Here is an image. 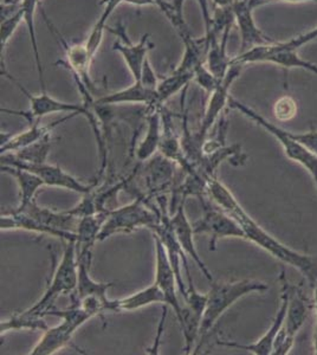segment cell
I'll return each mask as SVG.
<instances>
[{
    "label": "cell",
    "mask_w": 317,
    "mask_h": 355,
    "mask_svg": "<svg viewBox=\"0 0 317 355\" xmlns=\"http://www.w3.org/2000/svg\"><path fill=\"white\" fill-rule=\"evenodd\" d=\"M207 194L214 204H217L221 210H224L239 224L241 230L244 231L245 239L256 243L270 254H273V257L296 268L307 277L311 286H316L317 263L309 256L298 254L286 248L284 244L278 242L277 239H273L262 226L258 225V223L255 222L239 205L232 192L218 180L217 175L209 178Z\"/></svg>",
    "instance_id": "obj_1"
},
{
    "label": "cell",
    "mask_w": 317,
    "mask_h": 355,
    "mask_svg": "<svg viewBox=\"0 0 317 355\" xmlns=\"http://www.w3.org/2000/svg\"><path fill=\"white\" fill-rule=\"evenodd\" d=\"M269 286L263 282L252 281V279H243L234 282L212 283L211 289L207 293V302H206L205 311L201 320L199 338L200 341L194 349L197 353L200 349L203 341L205 339L213 326L216 324L221 315L228 311L231 306L237 302L238 300L244 297L250 293H263L268 291Z\"/></svg>",
    "instance_id": "obj_2"
},
{
    "label": "cell",
    "mask_w": 317,
    "mask_h": 355,
    "mask_svg": "<svg viewBox=\"0 0 317 355\" xmlns=\"http://www.w3.org/2000/svg\"><path fill=\"white\" fill-rule=\"evenodd\" d=\"M57 316L62 319V322L55 327L48 328L43 336L37 343L36 346L30 352V355H51L60 351L71 343L74 334L78 328L82 327L88 320L94 318L90 311H87L80 304L74 302V306L65 311H50L45 313V316Z\"/></svg>",
    "instance_id": "obj_3"
},
{
    "label": "cell",
    "mask_w": 317,
    "mask_h": 355,
    "mask_svg": "<svg viewBox=\"0 0 317 355\" xmlns=\"http://www.w3.org/2000/svg\"><path fill=\"white\" fill-rule=\"evenodd\" d=\"M65 252L58 263L53 279L49 284L44 295L38 302L26 311L31 314L38 315L44 318L45 313L53 309V303L60 295L71 294L76 291L78 282V257H77L76 242H65Z\"/></svg>",
    "instance_id": "obj_4"
},
{
    "label": "cell",
    "mask_w": 317,
    "mask_h": 355,
    "mask_svg": "<svg viewBox=\"0 0 317 355\" xmlns=\"http://www.w3.org/2000/svg\"><path fill=\"white\" fill-rule=\"evenodd\" d=\"M161 214L147 204L145 197H137L134 202L115 210H109L105 224L98 234V242L121 232H132L139 227L152 229L160 223Z\"/></svg>",
    "instance_id": "obj_5"
},
{
    "label": "cell",
    "mask_w": 317,
    "mask_h": 355,
    "mask_svg": "<svg viewBox=\"0 0 317 355\" xmlns=\"http://www.w3.org/2000/svg\"><path fill=\"white\" fill-rule=\"evenodd\" d=\"M241 65L231 64L229 71L225 75L224 78L219 82L217 88L209 94V103L206 107L205 114L201 120L200 127L197 133L192 134L189 128L184 130V141L189 145L192 150L203 152V145L206 140V135L212 125L216 123L221 114L224 112L225 107L229 105L230 89L232 87L234 81L241 76Z\"/></svg>",
    "instance_id": "obj_6"
},
{
    "label": "cell",
    "mask_w": 317,
    "mask_h": 355,
    "mask_svg": "<svg viewBox=\"0 0 317 355\" xmlns=\"http://www.w3.org/2000/svg\"><path fill=\"white\" fill-rule=\"evenodd\" d=\"M229 107L232 110L241 112L251 121L256 122L258 125H261L262 128H264L268 133L276 137L278 141L281 142L286 157L293 160V162L301 164L305 170L309 172L317 186V157L315 154L311 153L308 148H305V146L296 141L293 137H290L289 132L282 130L277 125L265 120L264 117L259 115L257 112H255L252 108H250L244 103L238 101L234 97H230Z\"/></svg>",
    "instance_id": "obj_7"
},
{
    "label": "cell",
    "mask_w": 317,
    "mask_h": 355,
    "mask_svg": "<svg viewBox=\"0 0 317 355\" xmlns=\"http://www.w3.org/2000/svg\"><path fill=\"white\" fill-rule=\"evenodd\" d=\"M4 76L8 77L17 85V88L19 89L20 93L25 95V97L28 98V103H30V112L28 113L23 112V113L19 114L28 119V123L36 121V120H40V121L43 117L50 115V114L68 113L85 115L88 119L89 122H90V125H93L97 142L102 141L101 133L98 132V128H97L96 117L94 115L95 114L94 108H89L85 103L83 105H76V103L60 101V100H57L55 97L50 96L46 93V90L42 92L40 95H33V94L28 93V90L23 87V85H20L19 82L16 81L8 73H4Z\"/></svg>",
    "instance_id": "obj_8"
},
{
    "label": "cell",
    "mask_w": 317,
    "mask_h": 355,
    "mask_svg": "<svg viewBox=\"0 0 317 355\" xmlns=\"http://www.w3.org/2000/svg\"><path fill=\"white\" fill-rule=\"evenodd\" d=\"M253 63H271L286 70L293 68L305 69L317 75L316 63L305 61L298 55V50L285 48L281 42L258 45L250 49L248 51L239 53L238 56L231 60V64H238L241 67L245 64H253Z\"/></svg>",
    "instance_id": "obj_9"
},
{
    "label": "cell",
    "mask_w": 317,
    "mask_h": 355,
    "mask_svg": "<svg viewBox=\"0 0 317 355\" xmlns=\"http://www.w3.org/2000/svg\"><path fill=\"white\" fill-rule=\"evenodd\" d=\"M200 202L204 209V214L198 222L193 224V230L196 234H209L211 237L209 250H216L219 239L236 237L245 239L244 231L241 230L239 224L224 210H221L217 204L211 205L205 197H201Z\"/></svg>",
    "instance_id": "obj_10"
},
{
    "label": "cell",
    "mask_w": 317,
    "mask_h": 355,
    "mask_svg": "<svg viewBox=\"0 0 317 355\" xmlns=\"http://www.w3.org/2000/svg\"><path fill=\"white\" fill-rule=\"evenodd\" d=\"M43 17L48 23L50 31L53 33L65 53V62L62 64L68 67L69 70L71 71L78 89L85 88L93 92L94 83L92 76H90V67L93 63L94 57L92 56V53H89L87 45L85 43H80V44L69 43L65 37L60 35L56 26H53V23L49 21V18L44 12H43Z\"/></svg>",
    "instance_id": "obj_11"
},
{
    "label": "cell",
    "mask_w": 317,
    "mask_h": 355,
    "mask_svg": "<svg viewBox=\"0 0 317 355\" xmlns=\"http://www.w3.org/2000/svg\"><path fill=\"white\" fill-rule=\"evenodd\" d=\"M271 0H236L232 5L233 17L241 31V53L248 51L258 45L273 43L258 28L253 18L255 8L269 4Z\"/></svg>",
    "instance_id": "obj_12"
},
{
    "label": "cell",
    "mask_w": 317,
    "mask_h": 355,
    "mask_svg": "<svg viewBox=\"0 0 317 355\" xmlns=\"http://www.w3.org/2000/svg\"><path fill=\"white\" fill-rule=\"evenodd\" d=\"M282 303L281 308L278 311L276 318L273 320V324L270 326L268 331L265 333L257 343H250V345H241L237 341H230V340H218V346H225V347L237 348V349H243V351L250 352L255 355H269L273 354L275 343L277 339L278 334L281 331L283 324H284L285 316L288 313V306H289L290 299V287L286 283V279L282 276Z\"/></svg>",
    "instance_id": "obj_13"
},
{
    "label": "cell",
    "mask_w": 317,
    "mask_h": 355,
    "mask_svg": "<svg viewBox=\"0 0 317 355\" xmlns=\"http://www.w3.org/2000/svg\"><path fill=\"white\" fill-rule=\"evenodd\" d=\"M308 316L305 299L300 291L290 288L289 306L284 324L278 334L273 354L285 355L293 348L295 336Z\"/></svg>",
    "instance_id": "obj_14"
},
{
    "label": "cell",
    "mask_w": 317,
    "mask_h": 355,
    "mask_svg": "<svg viewBox=\"0 0 317 355\" xmlns=\"http://www.w3.org/2000/svg\"><path fill=\"white\" fill-rule=\"evenodd\" d=\"M154 241H155V263H157L154 283L160 288V291L165 296V306L172 308L179 320L182 313V304L178 299L177 289L179 291V288H178L177 276L169 262L165 246L155 234H154Z\"/></svg>",
    "instance_id": "obj_15"
},
{
    "label": "cell",
    "mask_w": 317,
    "mask_h": 355,
    "mask_svg": "<svg viewBox=\"0 0 317 355\" xmlns=\"http://www.w3.org/2000/svg\"><path fill=\"white\" fill-rule=\"evenodd\" d=\"M1 165L15 166V167L30 171V172L37 174L43 180L44 185L62 187V189L74 191L77 193L87 194L92 192L95 187H97V180L87 185V184H83L78 179L73 177L71 174L65 172L60 168V166L48 165L46 162L40 164V165L8 162V164H1Z\"/></svg>",
    "instance_id": "obj_16"
},
{
    "label": "cell",
    "mask_w": 317,
    "mask_h": 355,
    "mask_svg": "<svg viewBox=\"0 0 317 355\" xmlns=\"http://www.w3.org/2000/svg\"><path fill=\"white\" fill-rule=\"evenodd\" d=\"M77 116V114H70L68 116L62 117L60 120L51 122L49 125H40V120L30 122L28 128L19 134L1 133V142H0V152L1 154L15 153L17 150H23L28 146L33 145L36 142L43 140L48 135H51L53 128L57 125L67 122Z\"/></svg>",
    "instance_id": "obj_17"
},
{
    "label": "cell",
    "mask_w": 317,
    "mask_h": 355,
    "mask_svg": "<svg viewBox=\"0 0 317 355\" xmlns=\"http://www.w3.org/2000/svg\"><path fill=\"white\" fill-rule=\"evenodd\" d=\"M169 223L172 225L173 231L175 234L178 242L182 248V250L185 251V254L189 256V259H192L196 264L199 266V269H200L206 279L212 282V274L209 270V268L205 266V263L203 262V259L198 254L196 245H194L193 236L196 234L193 230V225H191V223L189 222L187 216H186L185 200L184 199L181 200L180 206L178 207L174 214L169 217Z\"/></svg>",
    "instance_id": "obj_18"
},
{
    "label": "cell",
    "mask_w": 317,
    "mask_h": 355,
    "mask_svg": "<svg viewBox=\"0 0 317 355\" xmlns=\"http://www.w3.org/2000/svg\"><path fill=\"white\" fill-rule=\"evenodd\" d=\"M145 105L148 110L162 107L157 103V90H153L142 85L140 81H134L132 85L127 88L121 89L115 93L108 94L105 96L97 98L94 105L98 107H108L117 105Z\"/></svg>",
    "instance_id": "obj_19"
},
{
    "label": "cell",
    "mask_w": 317,
    "mask_h": 355,
    "mask_svg": "<svg viewBox=\"0 0 317 355\" xmlns=\"http://www.w3.org/2000/svg\"><path fill=\"white\" fill-rule=\"evenodd\" d=\"M92 257L90 254L78 257V282L76 288V299L83 297H96L105 303L107 311L117 313L115 300L108 299L107 293L114 283H98L90 277L89 266Z\"/></svg>",
    "instance_id": "obj_20"
},
{
    "label": "cell",
    "mask_w": 317,
    "mask_h": 355,
    "mask_svg": "<svg viewBox=\"0 0 317 355\" xmlns=\"http://www.w3.org/2000/svg\"><path fill=\"white\" fill-rule=\"evenodd\" d=\"M0 227H1V230L4 231L19 229V230L33 231L37 234H49V236L60 239L65 242H71V241L76 242L77 241V234L75 232L57 230V229L44 225L28 214L18 212V211H13L11 214H1Z\"/></svg>",
    "instance_id": "obj_21"
},
{
    "label": "cell",
    "mask_w": 317,
    "mask_h": 355,
    "mask_svg": "<svg viewBox=\"0 0 317 355\" xmlns=\"http://www.w3.org/2000/svg\"><path fill=\"white\" fill-rule=\"evenodd\" d=\"M152 46L153 44L149 41V35L146 33L145 36L141 37L137 44L129 41H117L112 45V49L123 58L127 68L132 73V80L140 81L144 65L148 60V51Z\"/></svg>",
    "instance_id": "obj_22"
},
{
    "label": "cell",
    "mask_w": 317,
    "mask_h": 355,
    "mask_svg": "<svg viewBox=\"0 0 317 355\" xmlns=\"http://www.w3.org/2000/svg\"><path fill=\"white\" fill-rule=\"evenodd\" d=\"M16 211L28 214L42 224L57 229V230L68 231V232H75V234L78 227V223H80V218L74 214H69L68 211L53 212L49 209L40 207L37 205L36 200L28 202V205L18 206Z\"/></svg>",
    "instance_id": "obj_23"
},
{
    "label": "cell",
    "mask_w": 317,
    "mask_h": 355,
    "mask_svg": "<svg viewBox=\"0 0 317 355\" xmlns=\"http://www.w3.org/2000/svg\"><path fill=\"white\" fill-rule=\"evenodd\" d=\"M174 178V162L169 159L161 157L149 159L148 165L144 172L145 185L152 196L166 190Z\"/></svg>",
    "instance_id": "obj_24"
},
{
    "label": "cell",
    "mask_w": 317,
    "mask_h": 355,
    "mask_svg": "<svg viewBox=\"0 0 317 355\" xmlns=\"http://www.w3.org/2000/svg\"><path fill=\"white\" fill-rule=\"evenodd\" d=\"M162 107L148 110L146 135L135 150L139 162H147L159 150L162 137Z\"/></svg>",
    "instance_id": "obj_25"
},
{
    "label": "cell",
    "mask_w": 317,
    "mask_h": 355,
    "mask_svg": "<svg viewBox=\"0 0 317 355\" xmlns=\"http://www.w3.org/2000/svg\"><path fill=\"white\" fill-rule=\"evenodd\" d=\"M108 212L109 211H105V212L85 216L80 218L76 231L77 257L90 254L94 244L98 242V234L102 226L105 224Z\"/></svg>",
    "instance_id": "obj_26"
},
{
    "label": "cell",
    "mask_w": 317,
    "mask_h": 355,
    "mask_svg": "<svg viewBox=\"0 0 317 355\" xmlns=\"http://www.w3.org/2000/svg\"><path fill=\"white\" fill-rule=\"evenodd\" d=\"M1 173L10 174L16 179L19 186V206L28 205V202L35 200L37 191L44 185L43 180L37 174L15 166L1 165Z\"/></svg>",
    "instance_id": "obj_27"
},
{
    "label": "cell",
    "mask_w": 317,
    "mask_h": 355,
    "mask_svg": "<svg viewBox=\"0 0 317 355\" xmlns=\"http://www.w3.org/2000/svg\"><path fill=\"white\" fill-rule=\"evenodd\" d=\"M40 6V0H20V8L24 13L25 26L28 28V37L31 42V48H33V56H35V63H36L37 73L40 78V85H42V92H45L44 71H43V65L40 61V46L37 41L36 31V12L37 8Z\"/></svg>",
    "instance_id": "obj_28"
},
{
    "label": "cell",
    "mask_w": 317,
    "mask_h": 355,
    "mask_svg": "<svg viewBox=\"0 0 317 355\" xmlns=\"http://www.w3.org/2000/svg\"><path fill=\"white\" fill-rule=\"evenodd\" d=\"M50 148H51V135H48L43 140L28 146L23 150H17L15 153L1 154V164H8V162H20V164H28V165L44 164L46 162Z\"/></svg>",
    "instance_id": "obj_29"
},
{
    "label": "cell",
    "mask_w": 317,
    "mask_h": 355,
    "mask_svg": "<svg viewBox=\"0 0 317 355\" xmlns=\"http://www.w3.org/2000/svg\"><path fill=\"white\" fill-rule=\"evenodd\" d=\"M121 4H123V0H101L100 5L103 6L102 12H101L100 17L97 18L96 23L93 25V28L89 33L88 38L85 42L89 53H92V56L95 57L97 51H98L102 41H103L107 21H109V18L112 17L114 11Z\"/></svg>",
    "instance_id": "obj_30"
},
{
    "label": "cell",
    "mask_w": 317,
    "mask_h": 355,
    "mask_svg": "<svg viewBox=\"0 0 317 355\" xmlns=\"http://www.w3.org/2000/svg\"><path fill=\"white\" fill-rule=\"evenodd\" d=\"M117 303V313L120 311H132L141 309V308L151 306L153 303H162L165 304V296L154 283L152 286L137 291L135 294L130 295L125 299L115 300Z\"/></svg>",
    "instance_id": "obj_31"
},
{
    "label": "cell",
    "mask_w": 317,
    "mask_h": 355,
    "mask_svg": "<svg viewBox=\"0 0 317 355\" xmlns=\"http://www.w3.org/2000/svg\"><path fill=\"white\" fill-rule=\"evenodd\" d=\"M192 80H194V73L179 71L174 69L169 76L164 78L162 81H159L157 88L159 105H164L166 101H169L171 97L174 96L180 90H185Z\"/></svg>",
    "instance_id": "obj_32"
},
{
    "label": "cell",
    "mask_w": 317,
    "mask_h": 355,
    "mask_svg": "<svg viewBox=\"0 0 317 355\" xmlns=\"http://www.w3.org/2000/svg\"><path fill=\"white\" fill-rule=\"evenodd\" d=\"M48 328V324L45 322L43 316L31 314L28 311L12 315L10 319L4 320L0 323L1 336L11 331L31 329V331H45Z\"/></svg>",
    "instance_id": "obj_33"
},
{
    "label": "cell",
    "mask_w": 317,
    "mask_h": 355,
    "mask_svg": "<svg viewBox=\"0 0 317 355\" xmlns=\"http://www.w3.org/2000/svg\"><path fill=\"white\" fill-rule=\"evenodd\" d=\"M22 21H24V13L22 8H18L16 12L11 13L10 16L1 18L0 25V38H1V57L5 55V50L8 46V42L12 38L13 35L19 28Z\"/></svg>",
    "instance_id": "obj_34"
},
{
    "label": "cell",
    "mask_w": 317,
    "mask_h": 355,
    "mask_svg": "<svg viewBox=\"0 0 317 355\" xmlns=\"http://www.w3.org/2000/svg\"><path fill=\"white\" fill-rule=\"evenodd\" d=\"M273 114L278 121H290L298 115V103L291 96H282L273 105Z\"/></svg>",
    "instance_id": "obj_35"
},
{
    "label": "cell",
    "mask_w": 317,
    "mask_h": 355,
    "mask_svg": "<svg viewBox=\"0 0 317 355\" xmlns=\"http://www.w3.org/2000/svg\"><path fill=\"white\" fill-rule=\"evenodd\" d=\"M194 81L197 82L198 85H200L205 92L211 94L214 89L217 88L221 80H218L217 77L214 76L209 71V69L206 67L205 62H203L194 70Z\"/></svg>",
    "instance_id": "obj_36"
},
{
    "label": "cell",
    "mask_w": 317,
    "mask_h": 355,
    "mask_svg": "<svg viewBox=\"0 0 317 355\" xmlns=\"http://www.w3.org/2000/svg\"><path fill=\"white\" fill-rule=\"evenodd\" d=\"M290 137L305 146V148L317 157V130H313L308 133L295 134L289 132Z\"/></svg>",
    "instance_id": "obj_37"
},
{
    "label": "cell",
    "mask_w": 317,
    "mask_h": 355,
    "mask_svg": "<svg viewBox=\"0 0 317 355\" xmlns=\"http://www.w3.org/2000/svg\"><path fill=\"white\" fill-rule=\"evenodd\" d=\"M317 40V26L313 28L311 31L303 33L301 36L295 37L293 40L288 42H281L282 44L284 45L285 48L293 49V50H298L302 48L303 45L309 44L311 42Z\"/></svg>",
    "instance_id": "obj_38"
},
{
    "label": "cell",
    "mask_w": 317,
    "mask_h": 355,
    "mask_svg": "<svg viewBox=\"0 0 317 355\" xmlns=\"http://www.w3.org/2000/svg\"><path fill=\"white\" fill-rule=\"evenodd\" d=\"M140 82L142 85H145L147 88L157 90L159 80H157V75H155V71L153 70V67L149 60H147L145 65H144V70H142V73H141Z\"/></svg>",
    "instance_id": "obj_39"
},
{
    "label": "cell",
    "mask_w": 317,
    "mask_h": 355,
    "mask_svg": "<svg viewBox=\"0 0 317 355\" xmlns=\"http://www.w3.org/2000/svg\"><path fill=\"white\" fill-rule=\"evenodd\" d=\"M154 3L157 8H160L161 12L165 15L166 18L171 21V24L174 26V28L177 30L179 23H178L177 15H175L172 3H169L167 0H154Z\"/></svg>",
    "instance_id": "obj_40"
},
{
    "label": "cell",
    "mask_w": 317,
    "mask_h": 355,
    "mask_svg": "<svg viewBox=\"0 0 317 355\" xmlns=\"http://www.w3.org/2000/svg\"><path fill=\"white\" fill-rule=\"evenodd\" d=\"M123 4L132 5V6H137V8L155 6L154 0H123Z\"/></svg>",
    "instance_id": "obj_41"
},
{
    "label": "cell",
    "mask_w": 317,
    "mask_h": 355,
    "mask_svg": "<svg viewBox=\"0 0 317 355\" xmlns=\"http://www.w3.org/2000/svg\"><path fill=\"white\" fill-rule=\"evenodd\" d=\"M212 1L217 8H232L233 3L236 0H212Z\"/></svg>",
    "instance_id": "obj_42"
},
{
    "label": "cell",
    "mask_w": 317,
    "mask_h": 355,
    "mask_svg": "<svg viewBox=\"0 0 317 355\" xmlns=\"http://www.w3.org/2000/svg\"><path fill=\"white\" fill-rule=\"evenodd\" d=\"M315 304H316V313H317V284L315 286ZM314 346H315V353L317 354V324L316 331H315V336H314Z\"/></svg>",
    "instance_id": "obj_43"
},
{
    "label": "cell",
    "mask_w": 317,
    "mask_h": 355,
    "mask_svg": "<svg viewBox=\"0 0 317 355\" xmlns=\"http://www.w3.org/2000/svg\"><path fill=\"white\" fill-rule=\"evenodd\" d=\"M280 1H285V3H293V4H296V3H310V1H315V3H317V0H280Z\"/></svg>",
    "instance_id": "obj_44"
}]
</instances>
